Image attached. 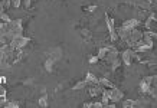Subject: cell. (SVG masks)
<instances>
[{"label": "cell", "instance_id": "6da1fadb", "mask_svg": "<svg viewBox=\"0 0 157 108\" xmlns=\"http://www.w3.org/2000/svg\"><path fill=\"white\" fill-rule=\"evenodd\" d=\"M98 58H100V61L107 62V64L113 68V71L118 69L120 66H121V64H123L118 51H117L114 46H104V48H101L100 51H98Z\"/></svg>", "mask_w": 157, "mask_h": 108}, {"label": "cell", "instance_id": "7a4b0ae2", "mask_svg": "<svg viewBox=\"0 0 157 108\" xmlns=\"http://www.w3.org/2000/svg\"><path fill=\"white\" fill-rule=\"evenodd\" d=\"M120 56H121V61H123V64H124L125 66H130V65H133L134 62L140 61V58H138V53L134 51L133 48H128V49L123 51L121 53H120Z\"/></svg>", "mask_w": 157, "mask_h": 108}, {"label": "cell", "instance_id": "3957f363", "mask_svg": "<svg viewBox=\"0 0 157 108\" xmlns=\"http://www.w3.org/2000/svg\"><path fill=\"white\" fill-rule=\"evenodd\" d=\"M104 95L109 99V102H120L124 97V92L118 88H109V89H104Z\"/></svg>", "mask_w": 157, "mask_h": 108}, {"label": "cell", "instance_id": "277c9868", "mask_svg": "<svg viewBox=\"0 0 157 108\" xmlns=\"http://www.w3.org/2000/svg\"><path fill=\"white\" fill-rule=\"evenodd\" d=\"M143 35H144V32H141L138 28H136V29H133L131 30V33L128 35V38L125 39V43H127V46L128 48H133L134 45H137L141 39H143Z\"/></svg>", "mask_w": 157, "mask_h": 108}, {"label": "cell", "instance_id": "5b68a950", "mask_svg": "<svg viewBox=\"0 0 157 108\" xmlns=\"http://www.w3.org/2000/svg\"><path fill=\"white\" fill-rule=\"evenodd\" d=\"M105 23H107V28H108V33H109V38L111 40L114 42L118 39V33H117V29H115V25H114V20L109 17V14L107 13L105 14Z\"/></svg>", "mask_w": 157, "mask_h": 108}, {"label": "cell", "instance_id": "8992f818", "mask_svg": "<svg viewBox=\"0 0 157 108\" xmlns=\"http://www.w3.org/2000/svg\"><path fill=\"white\" fill-rule=\"evenodd\" d=\"M29 42H30V39L26 38V36H23V35H20V36H16V38L12 39L10 45H12L13 48H16V49H23Z\"/></svg>", "mask_w": 157, "mask_h": 108}, {"label": "cell", "instance_id": "52a82bcc", "mask_svg": "<svg viewBox=\"0 0 157 108\" xmlns=\"http://www.w3.org/2000/svg\"><path fill=\"white\" fill-rule=\"evenodd\" d=\"M124 3L131 5V6H134V7H140L141 10L150 9V2H148V0H124Z\"/></svg>", "mask_w": 157, "mask_h": 108}, {"label": "cell", "instance_id": "ba28073f", "mask_svg": "<svg viewBox=\"0 0 157 108\" xmlns=\"http://www.w3.org/2000/svg\"><path fill=\"white\" fill-rule=\"evenodd\" d=\"M62 56H63V51L61 48H52L51 51L46 52V58H49V59H52L55 62H58Z\"/></svg>", "mask_w": 157, "mask_h": 108}, {"label": "cell", "instance_id": "9c48e42d", "mask_svg": "<svg viewBox=\"0 0 157 108\" xmlns=\"http://www.w3.org/2000/svg\"><path fill=\"white\" fill-rule=\"evenodd\" d=\"M146 30L157 33V17L154 16V13H151L146 20Z\"/></svg>", "mask_w": 157, "mask_h": 108}, {"label": "cell", "instance_id": "30bf717a", "mask_svg": "<svg viewBox=\"0 0 157 108\" xmlns=\"http://www.w3.org/2000/svg\"><path fill=\"white\" fill-rule=\"evenodd\" d=\"M138 26H140V19H128L123 22V25H121V28L127 29V30H133V29L138 28Z\"/></svg>", "mask_w": 157, "mask_h": 108}, {"label": "cell", "instance_id": "8fae6325", "mask_svg": "<svg viewBox=\"0 0 157 108\" xmlns=\"http://www.w3.org/2000/svg\"><path fill=\"white\" fill-rule=\"evenodd\" d=\"M78 30H79L81 38L84 39V40H91V39H92V35H91V32L86 28H78Z\"/></svg>", "mask_w": 157, "mask_h": 108}, {"label": "cell", "instance_id": "7c38bea8", "mask_svg": "<svg viewBox=\"0 0 157 108\" xmlns=\"http://www.w3.org/2000/svg\"><path fill=\"white\" fill-rule=\"evenodd\" d=\"M140 92H141V95H148V92H150V84H147L144 79H141V82H140Z\"/></svg>", "mask_w": 157, "mask_h": 108}, {"label": "cell", "instance_id": "4fadbf2b", "mask_svg": "<svg viewBox=\"0 0 157 108\" xmlns=\"http://www.w3.org/2000/svg\"><path fill=\"white\" fill-rule=\"evenodd\" d=\"M38 104H39V107H42V108H46V107H48V105H49V104H48V94L45 92V89H43L42 97L39 98Z\"/></svg>", "mask_w": 157, "mask_h": 108}, {"label": "cell", "instance_id": "5bb4252c", "mask_svg": "<svg viewBox=\"0 0 157 108\" xmlns=\"http://www.w3.org/2000/svg\"><path fill=\"white\" fill-rule=\"evenodd\" d=\"M86 87H88V81L84 79V81L76 82V84L72 87V89H74V91H81V89H86Z\"/></svg>", "mask_w": 157, "mask_h": 108}, {"label": "cell", "instance_id": "9a60e30c", "mask_svg": "<svg viewBox=\"0 0 157 108\" xmlns=\"http://www.w3.org/2000/svg\"><path fill=\"white\" fill-rule=\"evenodd\" d=\"M53 66H55V61L46 58V61H45V64H43V68L46 69V72H53Z\"/></svg>", "mask_w": 157, "mask_h": 108}, {"label": "cell", "instance_id": "2e32d148", "mask_svg": "<svg viewBox=\"0 0 157 108\" xmlns=\"http://www.w3.org/2000/svg\"><path fill=\"white\" fill-rule=\"evenodd\" d=\"M100 84L102 85V88H104V89H109V88H114V87H115V85L113 84L109 79H107V78H101Z\"/></svg>", "mask_w": 157, "mask_h": 108}, {"label": "cell", "instance_id": "e0dca14e", "mask_svg": "<svg viewBox=\"0 0 157 108\" xmlns=\"http://www.w3.org/2000/svg\"><path fill=\"white\" fill-rule=\"evenodd\" d=\"M85 79L88 81V84H100V78H97L94 74H91V72H88L85 76Z\"/></svg>", "mask_w": 157, "mask_h": 108}, {"label": "cell", "instance_id": "ac0fdd59", "mask_svg": "<svg viewBox=\"0 0 157 108\" xmlns=\"http://www.w3.org/2000/svg\"><path fill=\"white\" fill-rule=\"evenodd\" d=\"M136 107V101L134 99H125L123 101V108H134Z\"/></svg>", "mask_w": 157, "mask_h": 108}, {"label": "cell", "instance_id": "d6986e66", "mask_svg": "<svg viewBox=\"0 0 157 108\" xmlns=\"http://www.w3.org/2000/svg\"><path fill=\"white\" fill-rule=\"evenodd\" d=\"M12 5V0H2V12H6Z\"/></svg>", "mask_w": 157, "mask_h": 108}, {"label": "cell", "instance_id": "ffe728a7", "mask_svg": "<svg viewBox=\"0 0 157 108\" xmlns=\"http://www.w3.org/2000/svg\"><path fill=\"white\" fill-rule=\"evenodd\" d=\"M82 10L86 13H92L94 10H97V6H82Z\"/></svg>", "mask_w": 157, "mask_h": 108}, {"label": "cell", "instance_id": "44dd1931", "mask_svg": "<svg viewBox=\"0 0 157 108\" xmlns=\"http://www.w3.org/2000/svg\"><path fill=\"white\" fill-rule=\"evenodd\" d=\"M5 107H7V108H19V102H16V101H10V102H6Z\"/></svg>", "mask_w": 157, "mask_h": 108}, {"label": "cell", "instance_id": "7402d4cb", "mask_svg": "<svg viewBox=\"0 0 157 108\" xmlns=\"http://www.w3.org/2000/svg\"><path fill=\"white\" fill-rule=\"evenodd\" d=\"M0 17H2V22H10V17L6 14V12H0Z\"/></svg>", "mask_w": 157, "mask_h": 108}, {"label": "cell", "instance_id": "603a6c76", "mask_svg": "<svg viewBox=\"0 0 157 108\" xmlns=\"http://www.w3.org/2000/svg\"><path fill=\"white\" fill-rule=\"evenodd\" d=\"M23 3V0H12V5H13V7H20V5Z\"/></svg>", "mask_w": 157, "mask_h": 108}, {"label": "cell", "instance_id": "cb8c5ba5", "mask_svg": "<svg viewBox=\"0 0 157 108\" xmlns=\"http://www.w3.org/2000/svg\"><path fill=\"white\" fill-rule=\"evenodd\" d=\"M104 107V104L101 102V101H98V102H92L91 104V108H102Z\"/></svg>", "mask_w": 157, "mask_h": 108}, {"label": "cell", "instance_id": "d4e9b609", "mask_svg": "<svg viewBox=\"0 0 157 108\" xmlns=\"http://www.w3.org/2000/svg\"><path fill=\"white\" fill-rule=\"evenodd\" d=\"M32 3H33V0H23V5H25V7H26V9H30Z\"/></svg>", "mask_w": 157, "mask_h": 108}, {"label": "cell", "instance_id": "484cf974", "mask_svg": "<svg viewBox=\"0 0 157 108\" xmlns=\"http://www.w3.org/2000/svg\"><path fill=\"white\" fill-rule=\"evenodd\" d=\"M98 61H100V58H98V55H97V56H91L90 64H97Z\"/></svg>", "mask_w": 157, "mask_h": 108}, {"label": "cell", "instance_id": "4316f807", "mask_svg": "<svg viewBox=\"0 0 157 108\" xmlns=\"http://www.w3.org/2000/svg\"><path fill=\"white\" fill-rule=\"evenodd\" d=\"M33 84V79H25V82H23V85H32Z\"/></svg>", "mask_w": 157, "mask_h": 108}, {"label": "cell", "instance_id": "83f0119b", "mask_svg": "<svg viewBox=\"0 0 157 108\" xmlns=\"http://www.w3.org/2000/svg\"><path fill=\"white\" fill-rule=\"evenodd\" d=\"M91 104H92V102H84V104H82V107H84V108H91Z\"/></svg>", "mask_w": 157, "mask_h": 108}, {"label": "cell", "instance_id": "f1b7e54d", "mask_svg": "<svg viewBox=\"0 0 157 108\" xmlns=\"http://www.w3.org/2000/svg\"><path fill=\"white\" fill-rule=\"evenodd\" d=\"M0 82H2V85L6 84V78H5V76H2V78H0Z\"/></svg>", "mask_w": 157, "mask_h": 108}, {"label": "cell", "instance_id": "f546056e", "mask_svg": "<svg viewBox=\"0 0 157 108\" xmlns=\"http://www.w3.org/2000/svg\"><path fill=\"white\" fill-rule=\"evenodd\" d=\"M154 16H156V17H157V13H154Z\"/></svg>", "mask_w": 157, "mask_h": 108}]
</instances>
